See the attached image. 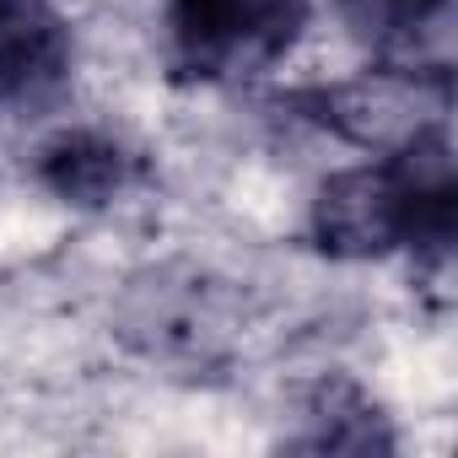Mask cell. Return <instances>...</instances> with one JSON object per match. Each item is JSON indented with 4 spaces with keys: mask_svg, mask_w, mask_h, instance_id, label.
I'll return each mask as SVG.
<instances>
[{
    "mask_svg": "<svg viewBox=\"0 0 458 458\" xmlns=\"http://www.w3.org/2000/svg\"><path fill=\"white\" fill-rule=\"evenodd\" d=\"M453 140L447 124H437L394 151L329 173L308 205V233L318 254L345 265H372L394 254L442 259L453 243Z\"/></svg>",
    "mask_w": 458,
    "mask_h": 458,
    "instance_id": "cell-1",
    "label": "cell"
},
{
    "mask_svg": "<svg viewBox=\"0 0 458 458\" xmlns=\"http://www.w3.org/2000/svg\"><path fill=\"white\" fill-rule=\"evenodd\" d=\"M76 76V33L60 0H0V103L38 114Z\"/></svg>",
    "mask_w": 458,
    "mask_h": 458,
    "instance_id": "cell-4",
    "label": "cell"
},
{
    "mask_svg": "<svg viewBox=\"0 0 458 458\" xmlns=\"http://www.w3.org/2000/svg\"><path fill=\"white\" fill-rule=\"evenodd\" d=\"M308 0H162L167 55L194 81L276 71L308 33Z\"/></svg>",
    "mask_w": 458,
    "mask_h": 458,
    "instance_id": "cell-2",
    "label": "cell"
},
{
    "mask_svg": "<svg viewBox=\"0 0 458 458\" xmlns=\"http://www.w3.org/2000/svg\"><path fill=\"white\" fill-rule=\"evenodd\" d=\"M33 178L71 210H108L124 194H135V183L146 178V162L130 140H119L114 130L98 124H65L55 130L38 157H33Z\"/></svg>",
    "mask_w": 458,
    "mask_h": 458,
    "instance_id": "cell-5",
    "label": "cell"
},
{
    "mask_svg": "<svg viewBox=\"0 0 458 458\" xmlns=\"http://www.w3.org/2000/svg\"><path fill=\"white\" fill-rule=\"evenodd\" d=\"M453 0H335V17L351 33V44H361L372 60H399L415 65L420 44L447 28Z\"/></svg>",
    "mask_w": 458,
    "mask_h": 458,
    "instance_id": "cell-6",
    "label": "cell"
},
{
    "mask_svg": "<svg viewBox=\"0 0 458 458\" xmlns=\"http://www.w3.org/2000/svg\"><path fill=\"white\" fill-rule=\"evenodd\" d=\"M308 437H297V447L313 453H383L394 447V431L383 426L377 404L361 388H318V399L308 404Z\"/></svg>",
    "mask_w": 458,
    "mask_h": 458,
    "instance_id": "cell-7",
    "label": "cell"
},
{
    "mask_svg": "<svg viewBox=\"0 0 458 458\" xmlns=\"http://www.w3.org/2000/svg\"><path fill=\"white\" fill-rule=\"evenodd\" d=\"M447 108H453L447 71L426 65V60H415V65L372 60L361 76L308 92V114L324 130H335L340 140H351L372 157L447 124Z\"/></svg>",
    "mask_w": 458,
    "mask_h": 458,
    "instance_id": "cell-3",
    "label": "cell"
}]
</instances>
